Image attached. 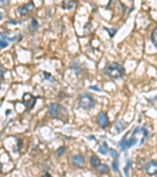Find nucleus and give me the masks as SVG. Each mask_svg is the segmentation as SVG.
<instances>
[{"instance_id":"f257e3e1","label":"nucleus","mask_w":157,"mask_h":177,"mask_svg":"<svg viewBox=\"0 0 157 177\" xmlns=\"http://www.w3.org/2000/svg\"><path fill=\"white\" fill-rule=\"evenodd\" d=\"M105 73L112 79L114 80H118L120 79L124 76L125 69L124 68L116 62L109 63L106 65L104 68Z\"/></svg>"},{"instance_id":"f03ea898","label":"nucleus","mask_w":157,"mask_h":177,"mask_svg":"<svg viewBox=\"0 0 157 177\" xmlns=\"http://www.w3.org/2000/svg\"><path fill=\"white\" fill-rule=\"evenodd\" d=\"M49 111L52 117L56 118L63 121H67L68 113L64 107L58 103H51L49 106Z\"/></svg>"},{"instance_id":"7ed1b4c3","label":"nucleus","mask_w":157,"mask_h":177,"mask_svg":"<svg viewBox=\"0 0 157 177\" xmlns=\"http://www.w3.org/2000/svg\"><path fill=\"white\" fill-rule=\"evenodd\" d=\"M79 106L82 109L89 110L94 108V106H95V101L91 94L88 93L82 94L79 97Z\"/></svg>"},{"instance_id":"20e7f679","label":"nucleus","mask_w":157,"mask_h":177,"mask_svg":"<svg viewBox=\"0 0 157 177\" xmlns=\"http://www.w3.org/2000/svg\"><path fill=\"white\" fill-rule=\"evenodd\" d=\"M22 103L24 104L27 110H32L36 106V98L30 93H24L22 96Z\"/></svg>"},{"instance_id":"39448f33","label":"nucleus","mask_w":157,"mask_h":177,"mask_svg":"<svg viewBox=\"0 0 157 177\" xmlns=\"http://www.w3.org/2000/svg\"><path fill=\"white\" fill-rule=\"evenodd\" d=\"M18 37H21V35H15L13 37H9L5 33H0V48L4 49L8 47L9 42H14L18 40Z\"/></svg>"},{"instance_id":"423d86ee","label":"nucleus","mask_w":157,"mask_h":177,"mask_svg":"<svg viewBox=\"0 0 157 177\" xmlns=\"http://www.w3.org/2000/svg\"><path fill=\"white\" fill-rule=\"evenodd\" d=\"M137 142V139L134 137H132L130 140H126L125 136L122 139V140L119 142V146L120 147L122 151H125L128 148H131L135 146Z\"/></svg>"},{"instance_id":"0eeeda50","label":"nucleus","mask_w":157,"mask_h":177,"mask_svg":"<svg viewBox=\"0 0 157 177\" xmlns=\"http://www.w3.org/2000/svg\"><path fill=\"white\" fill-rule=\"evenodd\" d=\"M34 8H35V4L33 3V2H30V3H27V4H25L24 6L19 7L18 9V11L21 16H26V15L28 14Z\"/></svg>"},{"instance_id":"6e6552de","label":"nucleus","mask_w":157,"mask_h":177,"mask_svg":"<svg viewBox=\"0 0 157 177\" xmlns=\"http://www.w3.org/2000/svg\"><path fill=\"white\" fill-rule=\"evenodd\" d=\"M145 171L148 176H155L157 174V161H151L145 166Z\"/></svg>"},{"instance_id":"1a4fd4ad","label":"nucleus","mask_w":157,"mask_h":177,"mask_svg":"<svg viewBox=\"0 0 157 177\" xmlns=\"http://www.w3.org/2000/svg\"><path fill=\"white\" fill-rule=\"evenodd\" d=\"M98 123L99 125L101 126V128L105 129L109 125V121H108V117L105 113L101 112L100 113L98 116Z\"/></svg>"},{"instance_id":"9d476101","label":"nucleus","mask_w":157,"mask_h":177,"mask_svg":"<svg viewBox=\"0 0 157 177\" xmlns=\"http://www.w3.org/2000/svg\"><path fill=\"white\" fill-rule=\"evenodd\" d=\"M72 163H73V165L76 168H83L85 165V158L81 154H75L72 157Z\"/></svg>"},{"instance_id":"9b49d317","label":"nucleus","mask_w":157,"mask_h":177,"mask_svg":"<svg viewBox=\"0 0 157 177\" xmlns=\"http://www.w3.org/2000/svg\"><path fill=\"white\" fill-rule=\"evenodd\" d=\"M115 127H116V132L118 133H120L125 129L126 123L123 121H117L115 124Z\"/></svg>"},{"instance_id":"f8f14e48","label":"nucleus","mask_w":157,"mask_h":177,"mask_svg":"<svg viewBox=\"0 0 157 177\" xmlns=\"http://www.w3.org/2000/svg\"><path fill=\"white\" fill-rule=\"evenodd\" d=\"M96 168H97V171H98L100 174L102 175L107 174V173H108V172H109V167L107 165H101H101L98 166Z\"/></svg>"},{"instance_id":"ddd939ff","label":"nucleus","mask_w":157,"mask_h":177,"mask_svg":"<svg viewBox=\"0 0 157 177\" xmlns=\"http://www.w3.org/2000/svg\"><path fill=\"white\" fill-rule=\"evenodd\" d=\"M90 161V165L93 168H97L98 166L101 165V160L97 156H92Z\"/></svg>"},{"instance_id":"4468645a","label":"nucleus","mask_w":157,"mask_h":177,"mask_svg":"<svg viewBox=\"0 0 157 177\" xmlns=\"http://www.w3.org/2000/svg\"><path fill=\"white\" fill-rule=\"evenodd\" d=\"M108 151V144L106 142H103V143L99 146L98 148V152L103 155H106Z\"/></svg>"},{"instance_id":"2eb2a0df","label":"nucleus","mask_w":157,"mask_h":177,"mask_svg":"<svg viewBox=\"0 0 157 177\" xmlns=\"http://www.w3.org/2000/svg\"><path fill=\"white\" fill-rule=\"evenodd\" d=\"M75 3V2H72V1H66V2L65 1V2H63L62 6L64 9H70L73 7Z\"/></svg>"},{"instance_id":"dca6fc26","label":"nucleus","mask_w":157,"mask_h":177,"mask_svg":"<svg viewBox=\"0 0 157 177\" xmlns=\"http://www.w3.org/2000/svg\"><path fill=\"white\" fill-rule=\"evenodd\" d=\"M152 43L155 45V47L157 48V28H155L154 31L152 32Z\"/></svg>"},{"instance_id":"f3484780","label":"nucleus","mask_w":157,"mask_h":177,"mask_svg":"<svg viewBox=\"0 0 157 177\" xmlns=\"http://www.w3.org/2000/svg\"><path fill=\"white\" fill-rule=\"evenodd\" d=\"M131 160L129 159L127 161V163L126 167L123 168V172H124L126 177H129V173H128V172H129V169L131 168Z\"/></svg>"},{"instance_id":"a211bd4d","label":"nucleus","mask_w":157,"mask_h":177,"mask_svg":"<svg viewBox=\"0 0 157 177\" xmlns=\"http://www.w3.org/2000/svg\"><path fill=\"white\" fill-rule=\"evenodd\" d=\"M65 151H66L65 146H60V147L56 151V154L58 157L62 156L63 154L65 153Z\"/></svg>"},{"instance_id":"6ab92c4d","label":"nucleus","mask_w":157,"mask_h":177,"mask_svg":"<svg viewBox=\"0 0 157 177\" xmlns=\"http://www.w3.org/2000/svg\"><path fill=\"white\" fill-rule=\"evenodd\" d=\"M108 151H109V153H110V154H111V156L113 157V158H114V160L118 159L119 153L116 151V150H115V149L110 148L109 150H108Z\"/></svg>"},{"instance_id":"aec40b11","label":"nucleus","mask_w":157,"mask_h":177,"mask_svg":"<svg viewBox=\"0 0 157 177\" xmlns=\"http://www.w3.org/2000/svg\"><path fill=\"white\" fill-rule=\"evenodd\" d=\"M140 130L142 132L143 135H144V138H143V139L145 140V139H148V136H149V133H148V129L146 128V127H145V126H143Z\"/></svg>"},{"instance_id":"412c9836","label":"nucleus","mask_w":157,"mask_h":177,"mask_svg":"<svg viewBox=\"0 0 157 177\" xmlns=\"http://www.w3.org/2000/svg\"><path fill=\"white\" fill-rule=\"evenodd\" d=\"M112 167H113V169L114 170V172H117L119 171V161L118 159H116L113 161V164H112Z\"/></svg>"},{"instance_id":"4be33fe9","label":"nucleus","mask_w":157,"mask_h":177,"mask_svg":"<svg viewBox=\"0 0 157 177\" xmlns=\"http://www.w3.org/2000/svg\"><path fill=\"white\" fill-rule=\"evenodd\" d=\"M32 26L33 28V30H37V28H38L39 24H38V21L36 20V18H32Z\"/></svg>"},{"instance_id":"5701e85b","label":"nucleus","mask_w":157,"mask_h":177,"mask_svg":"<svg viewBox=\"0 0 157 177\" xmlns=\"http://www.w3.org/2000/svg\"><path fill=\"white\" fill-rule=\"evenodd\" d=\"M5 72H6L5 68H3V66L0 65V83H1V81L3 80V76H4Z\"/></svg>"},{"instance_id":"b1692460","label":"nucleus","mask_w":157,"mask_h":177,"mask_svg":"<svg viewBox=\"0 0 157 177\" xmlns=\"http://www.w3.org/2000/svg\"><path fill=\"white\" fill-rule=\"evenodd\" d=\"M104 29L106 30V31H108V34H109V35L111 37L114 36V35H115L116 33V30L114 29V28H110V29H108V28H104Z\"/></svg>"},{"instance_id":"393cba45","label":"nucleus","mask_w":157,"mask_h":177,"mask_svg":"<svg viewBox=\"0 0 157 177\" xmlns=\"http://www.w3.org/2000/svg\"><path fill=\"white\" fill-rule=\"evenodd\" d=\"M17 142H18V151H20L21 148V146L23 144V142H22V140H21V139H18Z\"/></svg>"},{"instance_id":"a878e982","label":"nucleus","mask_w":157,"mask_h":177,"mask_svg":"<svg viewBox=\"0 0 157 177\" xmlns=\"http://www.w3.org/2000/svg\"><path fill=\"white\" fill-rule=\"evenodd\" d=\"M43 74H44L45 78H46V79H47L48 80H51V81L53 80V78L51 77V75H50V74L46 73H43Z\"/></svg>"},{"instance_id":"bb28decb","label":"nucleus","mask_w":157,"mask_h":177,"mask_svg":"<svg viewBox=\"0 0 157 177\" xmlns=\"http://www.w3.org/2000/svg\"><path fill=\"white\" fill-rule=\"evenodd\" d=\"M9 24H21L22 22L21 21H14V20H9Z\"/></svg>"},{"instance_id":"cd10ccee","label":"nucleus","mask_w":157,"mask_h":177,"mask_svg":"<svg viewBox=\"0 0 157 177\" xmlns=\"http://www.w3.org/2000/svg\"><path fill=\"white\" fill-rule=\"evenodd\" d=\"M90 88L93 89V90H94V91H97V92H101V89H99L98 87H97L96 86H90Z\"/></svg>"},{"instance_id":"c85d7f7f","label":"nucleus","mask_w":157,"mask_h":177,"mask_svg":"<svg viewBox=\"0 0 157 177\" xmlns=\"http://www.w3.org/2000/svg\"><path fill=\"white\" fill-rule=\"evenodd\" d=\"M139 131H140V129L138 128V127H136V128H134V129H133V133H132V137H133V136H134V135H135V134H137V133Z\"/></svg>"},{"instance_id":"c756f323","label":"nucleus","mask_w":157,"mask_h":177,"mask_svg":"<svg viewBox=\"0 0 157 177\" xmlns=\"http://www.w3.org/2000/svg\"><path fill=\"white\" fill-rule=\"evenodd\" d=\"M42 177H52V176H51L50 173H48V172H46L44 176H43Z\"/></svg>"},{"instance_id":"7c9ffc66","label":"nucleus","mask_w":157,"mask_h":177,"mask_svg":"<svg viewBox=\"0 0 157 177\" xmlns=\"http://www.w3.org/2000/svg\"><path fill=\"white\" fill-rule=\"evenodd\" d=\"M8 3V1H7V0H5V1L0 0V3H3V4H5V3Z\"/></svg>"},{"instance_id":"2f4dec72","label":"nucleus","mask_w":157,"mask_h":177,"mask_svg":"<svg viewBox=\"0 0 157 177\" xmlns=\"http://www.w3.org/2000/svg\"><path fill=\"white\" fill-rule=\"evenodd\" d=\"M2 170H3V165L0 164V173L2 172Z\"/></svg>"},{"instance_id":"473e14b6","label":"nucleus","mask_w":157,"mask_h":177,"mask_svg":"<svg viewBox=\"0 0 157 177\" xmlns=\"http://www.w3.org/2000/svg\"><path fill=\"white\" fill-rule=\"evenodd\" d=\"M2 19H3V14H2V13L0 12V21H1Z\"/></svg>"},{"instance_id":"72a5a7b5","label":"nucleus","mask_w":157,"mask_h":177,"mask_svg":"<svg viewBox=\"0 0 157 177\" xmlns=\"http://www.w3.org/2000/svg\"><path fill=\"white\" fill-rule=\"evenodd\" d=\"M0 136H1V135H0Z\"/></svg>"}]
</instances>
